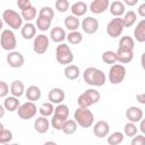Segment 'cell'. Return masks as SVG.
<instances>
[{
    "mask_svg": "<svg viewBox=\"0 0 145 145\" xmlns=\"http://www.w3.org/2000/svg\"><path fill=\"white\" fill-rule=\"evenodd\" d=\"M84 82L91 86H103L106 82V76L103 70L95 67H87L83 72Z\"/></svg>",
    "mask_w": 145,
    "mask_h": 145,
    "instance_id": "obj_1",
    "label": "cell"
},
{
    "mask_svg": "<svg viewBox=\"0 0 145 145\" xmlns=\"http://www.w3.org/2000/svg\"><path fill=\"white\" fill-rule=\"evenodd\" d=\"M74 120L82 128H89L94 123V114L88 108H78L74 113Z\"/></svg>",
    "mask_w": 145,
    "mask_h": 145,
    "instance_id": "obj_2",
    "label": "cell"
},
{
    "mask_svg": "<svg viewBox=\"0 0 145 145\" xmlns=\"http://www.w3.org/2000/svg\"><path fill=\"white\" fill-rule=\"evenodd\" d=\"M101 99V94L95 88H88L83 92L77 97V103L79 108H88L93 104H96Z\"/></svg>",
    "mask_w": 145,
    "mask_h": 145,
    "instance_id": "obj_3",
    "label": "cell"
},
{
    "mask_svg": "<svg viewBox=\"0 0 145 145\" xmlns=\"http://www.w3.org/2000/svg\"><path fill=\"white\" fill-rule=\"evenodd\" d=\"M1 18H2L3 23H6L10 27V29H18V28H22V26H23V18H22L20 14H18L14 9L3 10Z\"/></svg>",
    "mask_w": 145,
    "mask_h": 145,
    "instance_id": "obj_4",
    "label": "cell"
},
{
    "mask_svg": "<svg viewBox=\"0 0 145 145\" xmlns=\"http://www.w3.org/2000/svg\"><path fill=\"white\" fill-rule=\"evenodd\" d=\"M0 45L6 51H9V52L15 51V48L17 46V40L12 29L10 28L2 29L0 34Z\"/></svg>",
    "mask_w": 145,
    "mask_h": 145,
    "instance_id": "obj_5",
    "label": "cell"
},
{
    "mask_svg": "<svg viewBox=\"0 0 145 145\" xmlns=\"http://www.w3.org/2000/svg\"><path fill=\"white\" fill-rule=\"evenodd\" d=\"M56 59L60 65H69L74 61V54L66 43H60L56 48Z\"/></svg>",
    "mask_w": 145,
    "mask_h": 145,
    "instance_id": "obj_6",
    "label": "cell"
},
{
    "mask_svg": "<svg viewBox=\"0 0 145 145\" xmlns=\"http://www.w3.org/2000/svg\"><path fill=\"white\" fill-rule=\"evenodd\" d=\"M126 77V68L121 63H114L109 69V82L113 85H118L123 82Z\"/></svg>",
    "mask_w": 145,
    "mask_h": 145,
    "instance_id": "obj_7",
    "label": "cell"
},
{
    "mask_svg": "<svg viewBox=\"0 0 145 145\" xmlns=\"http://www.w3.org/2000/svg\"><path fill=\"white\" fill-rule=\"evenodd\" d=\"M36 111H37L36 104L34 102L27 101L19 105V108L17 109V114L23 120H29L36 116Z\"/></svg>",
    "mask_w": 145,
    "mask_h": 145,
    "instance_id": "obj_8",
    "label": "cell"
},
{
    "mask_svg": "<svg viewBox=\"0 0 145 145\" xmlns=\"http://www.w3.org/2000/svg\"><path fill=\"white\" fill-rule=\"evenodd\" d=\"M123 23H122V19L120 17H114L112 18L108 25H106V33L112 39H116L118 36H120L123 32Z\"/></svg>",
    "mask_w": 145,
    "mask_h": 145,
    "instance_id": "obj_9",
    "label": "cell"
},
{
    "mask_svg": "<svg viewBox=\"0 0 145 145\" xmlns=\"http://www.w3.org/2000/svg\"><path fill=\"white\" fill-rule=\"evenodd\" d=\"M50 45V40L45 34H39L34 37L33 42V50L37 54H43L48 51Z\"/></svg>",
    "mask_w": 145,
    "mask_h": 145,
    "instance_id": "obj_10",
    "label": "cell"
},
{
    "mask_svg": "<svg viewBox=\"0 0 145 145\" xmlns=\"http://www.w3.org/2000/svg\"><path fill=\"white\" fill-rule=\"evenodd\" d=\"M82 29L86 34H94L99 29V20L92 16H87L82 22Z\"/></svg>",
    "mask_w": 145,
    "mask_h": 145,
    "instance_id": "obj_11",
    "label": "cell"
},
{
    "mask_svg": "<svg viewBox=\"0 0 145 145\" xmlns=\"http://www.w3.org/2000/svg\"><path fill=\"white\" fill-rule=\"evenodd\" d=\"M7 63L11 67V68H20L24 62H25V58L24 56L19 52V51H11L7 54Z\"/></svg>",
    "mask_w": 145,
    "mask_h": 145,
    "instance_id": "obj_12",
    "label": "cell"
},
{
    "mask_svg": "<svg viewBox=\"0 0 145 145\" xmlns=\"http://www.w3.org/2000/svg\"><path fill=\"white\" fill-rule=\"evenodd\" d=\"M110 126L105 120H99L93 126V133L99 138H104L109 135Z\"/></svg>",
    "mask_w": 145,
    "mask_h": 145,
    "instance_id": "obj_13",
    "label": "cell"
},
{
    "mask_svg": "<svg viewBox=\"0 0 145 145\" xmlns=\"http://www.w3.org/2000/svg\"><path fill=\"white\" fill-rule=\"evenodd\" d=\"M143 110L139 106H129L126 111V118L129 122L137 123L143 119Z\"/></svg>",
    "mask_w": 145,
    "mask_h": 145,
    "instance_id": "obj_14",
    "label": "cell"
},
{
    "mask_svg": "<svg viewBox=\"0 0 145 145\" xmlns=\"http://www.w3.org/2000/svg\"><path fill=\"white\" fill-rule=\"evenodd\" d=\"M65 97H66V94H65L63 89H61L59 87L52 88L49 92V94H48L49 102L52 103V104H60V103H62V101L65 100Z\"/></svg>",
    "mask_w": 145,
    "mask_h": 145,
    "instance_id": "obj_15",
    "label": "cell"
},
{
    "mask_svg": "<svg viewBox=\"0 0 145 145\" xmlns=\"http://www.w3.org/2000/svg\"><path fill=\"white\" fill-rule=\"evenodd\" d=\"M109 10H110V12H111L112 16H114V17H121L126 12V6L123 5L122 1L116 0V1L110 2Z\"/></svg>",
    "mask_w": 145,
    "mask_h": 145,
    "instance_id": "obj_16",
    "label": "cell"
},
{
    "mask_svg": "<svg viewBox=\"0 0 145 145\" xmlns=\"http://www.w3.org/2000/svg\"><path fill=\"white\" fill-rule=\"evenodd\" d=\"M66 36H67V34H66L65 29L60 26H54L50 31V39L54 43H59V44L63 43V41L66 40Z\"/></svg>",
    "mask_w": 145,
    "mask_h": 145,
    "instance_id": "obj_17",
    "label": "cell"
},
{
    "mask_svg": "<svg viewBox=\"0 0 145 145\" xmlns=\"http://www.w3.org/2000/svg\"><path fill=\"white\" fill-rule=\"evenodd\" d=\"M109 0H94L89 5V10L93 14H102L109 8Z\"/></svg>",
    "mask_w": 145,
    "mask_h": 145,
    "instance_id": "obj_18",
    "label": "cell"
},
{
    "mask_svg": "<svg viewBox=\"0 0 145 145\" xmlns=\"http://www.w3.org/2000/svg\"><path fill=\"white\" fill-rule=\"evenodd\" d=\"M9 92L11 94V96H15V97H20L23 94H25V86H24V83L19 79H16L14 80L10 86H9Z\"/></svg>",
    "mask_w": 145,
    "mask_h": 145,
    "instance_id": "obj_19",
    "label": "cell"
},
{
    "mask_svg": "<svg viewBox=\"0 0 145 145\" xmlns=\"http://www.w3.org/2000/svg\"><path fill=\"white\" fill-rule=\"evenodd\" d=\"M50 128V121L45 117H39L34 121V129L39 134H45Z\"/></svg>",
    "mask_w": 145,
    "mask_h": 145,
    "instance_id": "obj_20",
    "label": "cell"
},
{
    "mask_svg": "<svg viewBox=\"0 0 145 145\" xmlns=\"http://www.w3.org/2000/svg\"><path fill=\"white\" fill-rule=\"evenodd\" d=\"M20 34L24 40H32L36 34V26L32 23H26L20 28Z\"/></svg>",
    "mask_w": 145,
    "mask_h": 145,
    "instance_id": "obj_21",
    "label": "cell"
},
{
    "mask_svg": "<svg viewBox=\"0 0 145 145\" xmlns=\"http://www.w3.org/2000/svg\"><path fill=\"white\" fill-rule=\"evenodd\" d=\"M25 95L27 97L28 101L31 102H36L41 99V95H42V92H41V88L36 85H31L27 87V89H25Z\"/></svg>",
    "mask_w": 145,
    "mask_h": 145,
    "instance_id": "obj_22",
    "label": "cell"
},
{
    "mask_svg": "<svg viewBox=\"0 0 145 145\" xmlns=\"http://www.w3.org/2000/svg\"><path fill=\"white\" fill-rule=\"evenodd\" d=\"M116 56H117V61H119L120 63H129L134 58V51L118 48V50L116 51Z\"/></svg>",
    "mask_w": 145,
    "mask_h": 145,
    "instance_id": "obj_23",
    "label": "cell"
},
{
    "mask_svg": "<svg viewBox=\"0 0 145 145\" xmlns=\"http://www.w3.org/2000/svg\"><path fill=\"white\" fill-rule=\"evenodd\" d=\"M70 10H71V15L78 18V17L84 16L86 14V11H87V5L84 1H77V2H75V3L71 5Z\"/></svg>",
    "mask_w": 145,
    "mask_h": 145,
    "instance_id": "obj_24",
    "label": "cell"
},
{
    "mask_svg": "<svg viewBox=\"0 0 145 145\" xmlns=\"http://www.w3.org/2000/svg\"><path fill=\"white\" fill-rule=\"evenodd\" d=\"M19 105H20V102H19L18 97H15V96H7V97H5L3 108H5L6 111L15 112V111H17Z\"/></svg>",
    "mask_w": 145,
    "mask_h": 145,
    "instance_id": "obj_25",
    "label": "cell"
},
{
    "mask_svg": "<svg viewBox=\"0 0 145 145\" xmlns=\"http://www.w3.org/2000/svg\"><path fill=\"white\" fill-rule=\"evenodd\" d=\"M134 37L137 42H145V19H142L134 29Z\"/></svg>",
    "mask_w": 145,
    "mask_h": 145,
    "instance_id": "obj_26",
    "label": "cell"
},
{
    "mask_svg": "<svg viewBox=\"0 0 145 145\" xmlns=\"http://www.w3.org/2000/svg\"><path fill=\"white\" fill-rule=\"evenodd\" d=\"M63 72H65L66 78L69 79V80H75L80 75V70H79L78 66H76V65H68L65 68V71Z\"/></svg>",
    "mask_w": 145,
    "mask_h": 145,
    "instance_id": "obj_27",
    "label": "cell"
},
{
    "mask_svg": "<svg viewBox=\"0 0 145 145\" xmlns=\"http://www.w3.org/2000/svg\"><path fill=\"white\" fill-rule=\"evenodd\" d=\"M63 23H65V26H66L70 32L77 31V29L79 28V26H80V22H79V19H78L77 17L72 16V15L67 16V17L65 18Z\"/></svg>",
    "mask_w": 145,
    "mask_h": 145,
    "instance_id": "obj_28",
    "label": "cell"
},
{
    "mask_svg": "<svg viewBox=\"0 0 145 145\" xmlns=\"http://www.w3.org/2000/svg\"><path fill=\"white\" fill-rule=\"evenodd\" d=\"M134 48H135V41L131 36H129V35L121 36V39L119 40V49L134 51Z\"/></svg>",
    "mask_w": 145,
    "mask_h": 145,
    "instance_id": "obj_29",
    "label": "cell"
},
{
    "mask_svg": "<svg viewBox=\"0 0 145 145\" xmlns=\"http://www.w3.org/2000/svg\"><path fill=\"white\" fill-rule=\"evenodd\" d=\"M121 19H122V23H123L125 27H131L136 23L137 15H136V12L134 10H128L127 12L123 14V17Z\"/></svg>",
    "mask_w": 145,
    "mask_h": 145,
    "instance_id": "obj_30",
    "label": "cell"
},
{
    "mask_svg": "<svg viewBox=\"0 0 145 145\" xmlns=\"http://www.w3.org/2000/svg\"><path fill=\"white\" fill-rule=\"evenodd\" d=\"M77 128H78V125L76 123L75 120H72V119H67V120L65 121V123H63L61 130H62L63 134H66V135H72V134H75V133L77 131Z\"/></svg>",
    "mask_w": 145,
    "mask_h": 145,
    "instance_id": "obj_31",
    "label": "cell"
},
{
    "mask_svg": "<svg viewBox=\"0 0 145 145\" xmlns=\"http://www.w3.org/2000/svg\"><path fill=\"white\" fill-rule=\"evenodd\" d=\"M123 138H125L123 133H121V131H114V133H112L111 135L108 136L106 142H108L109 145H119V144H121L123 142Z\"/></svg>",
    "mask_w": 145,
    "mask_h": 145,
    "instance_id": "obj_32",
    "label": "cell"
},
{
    "mask_svg": "<svg viewBox=\"0 0 145 145\" xmlns=\"http://www.w3.org/2000/svg\"><path fill=\"white\" fill-rule=\"evenodd\" d=\"M39 112H40V114L42 117L48 118V117H50V116L53 114V112H54V105L52 103H50V102H44L39 108Z\"/></svg>",
    "mask_w": 145,
    "mask_h": 145,
    "instance_id": "obj_33",
    "label": "cell"
},
{
    "mask_svg": "<svg viewBox=\"0 0 145 145\" xmlns=\"http://www.w3.org/2000/svg\"><path fill=\"white\" fill-rule=\"evenodd\" d=\"M66 40L68 41L69 44H72V45H76V44H79L82 41H83V35L80 32L78 31H74V32H69L66 36Z\"/></svg>",
    "mask_w": 145,
    "mask_h": 145,
    "instance_id": "obj_34",
    "label": "cell"
},
{
    "mask_svg": "<svg viewBox=\"0 0 145 145\" xmlns=\"http://www.w3.org/2000/svg\"><path fill=\"white\" fill-rule=\"evenodd\" d=\"M53 114L57 116V117L63 118V119H68V117H69V108H68V105H66L63 103L57 104V106L54 108Z\"/></svg>",
    "mask_w": 145,
    "mask_h": 145,
    "instance_id": "obj_35",
    "label": "cell"
},
{
    "mask_svg": "<svg viewBox=\"0 0 145 145\" xmlns=\"http://www.w3.org/2000/svg\"><path fill=\"white\" fill-rule=\"evenodd\" d=\"M20 16H22L23 20H26V23H31L33 19L36 18V9L32 6L25 10H22Z\"/></svg>",
    "mask_w": 145,
    "mask_h": 145,
    "instance_id": "obj_36",
    "label": "cell"
},
{
    "mask_svg": "<svg viewBox=\"0 0 145 145\" xmlns=\"http://www.w3.org/2000/svg\"><path fill=\"white\" fill-rule=\"evenodd\" d=\"M51 22H52L51 19L37 16V18H36V28L40 29L41 32H45L51 27Z\"/></svg>",
    "mask_w": 145,
    "mask_h": 145,
    "instance_id": "obj_37",
    "label": "cell"
},
{
    "mask_svg": "<svg viewBox=\"0 0 145 145\" xmlns=\"http://www.w3.org/2000/svg\"><path fill=\"white\" fill-rule=\"evenodd\" d=\"M102 60L104 63H108V65H114L117 62V56H116V52L114 51H111V50H108V51H104L102 53Z\"/></svg>",
    "mask_w": 145,
    "mask_h": 145,
    "instance_id": "obj_38",
    "label": "cell"
},
{
    "mask_svg": "<svg viewBox=\"0 0 145 145\" xmlns=\"http://www.w3.org/2000/svg\"><path fill=\"white\" fill-rule=\"evenodd\" d=\"M137 131H138V128H137L136 123L127 122L123 126V135H126L127 137H134V136H136L137 135Z\"/></svg>",
    "mask_w": 145,
    "mask_h": 145,
    "instance_id": "obj_39",
    "label": "cell"
},
{
    "mask_svg": "<svg viewBox=\"0 0 145 145\" xmlns=\"http://www.w3.org/2000/svg\"><path fill=\"white\" fill-rule=\"evenodd\" d=\"M39 16L52 20V18L54 17V11H53V9H52L51 7H49V6H44V7H42V8L40 9V11H39Z\"/></svg>",
    "mask_w": 145,
    "mask_h": 145,
    "instance_id": "obj_40",
    "label": "cell"
},
{
    "mask_svg": "<svg viewBox=\"0 0 145 145\" xmlns=\"http://www.w3.org/2000/svg\"><path fill=\"white\" fill-rule=\"evenodd\" d=\"M67 119H63V118H60V117H57V116H52L51 118V121H50V125L56 129V130H61L62 129V126L65 123Z\"/></svg>",
    "mask_w": 145,
    "mask_h": 145,
    "instance_id": "obj_41",
    "label": "cell"
},
{
    "mask_svg": "<svg viewBox=\"0 0 145 145\" xmlns=\"http://www.w3.org/2000/svg\"><path fill=\"white\" fill-rule=\"evenodd\" d=\"M11 139H12V133H11V130L5 128L0 133V144H2V145L8 144V143L11 142Z\"/></svg>",
    "mask_w": 145,
    "mask_h": 145,
    "instance_id": "obj_42",
    "label": "cell"
},
{
    "mask_svg": "<svg viewBox=\"0 0 145 145\" xmlns=\"http://www.w3.org/2000/svg\"><path fill=\"white\" fill-rule=\"evenodd\" d=\"M56 9L59 11V12H66L68 9H69V1L68 0H57L56 3Z\"/></svg>",
    "mask_w": 145,
    "mask_h": 145,
    "instance_id": "obj_43",
    "label": "cell"
},
{
    "mask_svg": "<svg viewBox=\"0 0 145 145\" xmlns=\"http://www.w3.org/2000/svg\"><path fill=\"white\" fill-rule=\"evenodd\" d=\"M131 143L130 145H145V136L143 134L140 135H136L134 137H131Z\"/></svg>",
    "mask_w": 145,
    "mask_h": 145,
    "instance_id": "obj_44",
    "label": "cell"
},
{
    "mask_svg": "<svg viewBox=\"0 0 145 145\" xmlns=\"http://www.w3.org/2000/svg\"><path fill=\"white\" fill-rule=\"evenodd\" d=\"M8 94H9V85L6 82L0 80V97H7Z\"/></svg>",
    "mask_w": 145,
    "mask_h": 145,
    "instance_id": "obj_45",
    "label": "cell"
},
{
    "mask_svg": "<svg viewBox=\"0 0 145 145\" xmlns=\"http://www.w3.org/2000/svg\"><path fill=\"white\" fill-rule=\"evenodd\" d=\"M17 6L20 10H25L29 7H32V2L29 0H18L17 1Z\"/></svg>",
    "mask_w": 145,
    "mask_h": 145,
    "instance_id": "obj_46",
    "label": "cell"
},
{
    "mask_svg": "<svg viewBox=\"0 0 145 145\" xmlns=\"http://www.w3.org/2000/svg\"><path fill=\"white\" fill-rule=\"evenodd\" d=\"M138 15L140 17H145V3H142L138 7Z\"/></svg>",
    "mask_w": 145,
    "mask_h": 145,
    "instance_id": "obj_47",
    "label": "cell"
},
{
    "mask_svg": "<svg viewBox=\"0 0 145 145\" xmlns=\"http://www.w3.org/2000/svg\"><path fill=\"white\" fill-rule=\"evenodd\" d=\"M136 100L140 103V104H144L145 103V94L143 93V94H137L136 95Z\"/></svg>",
    "mask_w": 145,
    "mask_h": 145,
    "instance_id": "obj_48",
    "label": "cell"
},
{
    "mask_svg": "<svg viewBox=\"0 0 145 145\" xmlns=\"http://www.w3.org/2000/svg\"><path fill=\"white\" fill-rule=\"evenodd\" d=\"M138 3V0H125L123 5L125 6H135Z\"/></svg>",
    "mask_w": 145,
    "mask_h": 145,
    "instance_id": "obj_49",
    "label": "cell"
},
{
    "mask_svg": "<svg viewBox=\"0 0 145 145\" xmlns=\"http://www.w3.org/2000/svg\"><path fill=\"white\" fill-rule=\"evenodd\" d=\"M139 122H140V126H139L140 128H139V129H140L142 134L144 135V133H145V120H144V119H142V120H140Z\"/></svg>",
    "mask_w": 145,
    "mask_h": 145,
    "instance_id": "obj_50",
    "label": "cell"
},
{
    "mask_svg": "<svg viewBox=\"0 0 145 145\" xmlns=\"http://www.w3.org/2000/svg\"><path fill=\"white\" fill-rule=\"evenodd\" d=\"M5 113H6V110H5L3 105H2V104H0V119L5 117Z\"/></svg>",
    "mask_w": 145,
    "mask_h": 145,
    "instance_id": "obj_51",
    "label": "cell"
},
{
    "mask_svg": "<svg viewBox=\"0 0 145 145\" xmlns=\"http://www.w3.org/2000/svg\"><path fill=\"white\" fill-rule=\"evenodd\" d=\"M43 145H58L56 142H52V140H49V142H45Z\"/></svg>",
    "mask_w": 145,
    "mask_h": 145,
    "instance_id": "obj_52",
    "label": "cell"
},
{
    "mask_svg": "<svg viewBox=\"0 0 145 145\" xmlns=\"http://www.w3.org/2000/svg\"><path fill=\"white\" fill-rule=\"evenodd\" d=\"M2 27H3V20H2V18L0 17V31L2 29Z\"/></svg>",
    "mask_w": 145,
    "mask_h": 145,
    "instance_id": "obj_53",
    "label": "cell"
},
{
    "mask_svg": "<svg viewBox=\"0 0 145 145\" xmlns=\"http://www.w3.org/2000/svg\"><path fill=\"white\" fill-rule=\"evenodd\" d=\"M3 129H5V127H3V123H2V122H0V133H1Z\"/></svg>",
    "mask_w": 145,
    "mask_h": 145,
    "instance_id": "obj_54",
    "label": "cell"
},
{
    "mask_svg": "<svg viewBox=\"0 0 145 145\" xmlns=\"http://www.w3.org/2000/svg\"><path fill=\"white\" fill-rule=\"evenodd\" d=\"M5 145H20V144H9L8 143V144H5Z\"/></svg>",
    "mask_w": 145,
    "mask_h": 145,
    "instance_id": "obj_55",
    "label": "cell"
}]
</instances>
